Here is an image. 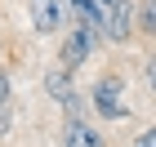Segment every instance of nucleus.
<instances>
[{
    "instance_id": "1a4fd4ad",
    "label": "nucleus",
    "mask_w": 156,
    "mask_h": 147,
    "mask_svg": "<svg viewBox=\"0 0 156 147\" xmlns=\"http://www.w3.org/2000/svg\"><path fill=\"white\" fill-rule=\"evenodd\" d=\"M134 147H156V125H152V129H143V134L134 138Z\"/></svg>"
},
{
    "instance_id": "f257e3e1",
    "label": "nucleus",
    "mask_w": 156,
    "mask_h": 147,
    "mask_svg": "<svg viewBox=\"0 0 156 147\" xmlns=\"http://www.w3.org/2000/svg\"><path fill=\"white\" fill-rule=\"evenodd\" d=\"M89 103H94V111L103 116V121H125V80L120 76H103L94 85V94H89Z\"/></svg>"
},
{
    "instance_id": "f8f14e48",
    "label": "nucleus",
    "mask_w": 156,
    "mask_h": 147,
    "mask_svg": "<svg viewBox=\"0 0 156 147\" xmlns=\"http://www.w3.org/2000/svg\"><path fill=\"white\" fill-rule=\"evenodd\" d=\"M147 85H152V89H156V58H152V62H147Z\"/></svg>"
},
{
    "instance_id": "7ed1b4c3",
    "label": "nucleus",
    "mask_w": 156,
    "mask_h": 147,
    "mask_svg": "<svg viewBox=\"0 0 156 147\" xmlns=\"http://www.w3.org/2000/svg\"><path fill=\"white\" fill-rule=\"evenodd\" d=\"M98 5H103V36L125 45L134 36V5L129 0H98Z\"/></svg>"
},
{
    "instance_id": "9d476101",
    "label": "nucleus",
    "mask_w": 156,
    "mask_h": 147,
    "mask_svg": "<svg viewBox=\"0 0 156 147\" xmlns=\"http://www.w3.org/2000/svg\"><path fill=\"white\" fill-rule=\"evenodd\" d=\"M9 134V107H0V138Z\"/></svg>"
},
{
    "instance_id": "9b49d317",
    "label": "nucleus",
    "mask_w": 156,
    "mask_h": 147,
    "mask_svg": "<svg viewBox=\"0 0 156 147\" xmlns=\"http://www.w3.org/2000/svg\"><path fill=\"white\" fill-rule=\"evenodd\" d=\"M9 103V80H5V72H0V107Z\"/></svg>"
},
{
    "instance_id": "0eeeda50",
    "label": "nucleus",
    "mask_w": 156,
    "mask_h": 147,
    "mask_svg": "<svg viewBox=\"0 0 156 147\" xmlns=\"http://www.w3.org/2000/svg\"><path fill=\"white\" fill-rule=\"evenodd\" d=\"M67 5L80 13V23H89V27L103 31V5H98V0H67Z\"/></svg>"
},
{
    "instance_id": "6e6552de",
    "label": "nucleus",
    "mask_w": 156,
    "mask_h": 147,
    "mask_svg": "<svg viewBox=\"0 0 156 147\" xmlns=\"http://www.w3.org/2000/svg\"><path fill=\"white\" fill-rule=\"evenodd\" d=\"M138 31L156 36V0H147V5H143V13H138Z\"/></svg>"
},
{
    "instance_id": "f03ea898",
    "label": "nucleus",
    "mask_w": 156,
    "mask_h": 147,
    "mask_svg": "<svg viewBox=\"0 0 156 147\" xmlns=\"http://www.w3.org/2000/svg\"><path fill=\"white\" fill-rule=\"evenodd\" d=\"M94 49H98V27H89V23L72 27V31H67V40H62V67H67V72L85 67Z\"/></svg>"
},
{
    "instance_id": "423d86ee",
    "label": "nucleus",
    "mask_w": 156,
    "mask_h": 147,
    "mask_svg": "<svg viewBox=\"0 0 156 147\" xmlns=\"http://www.w3.org/2000/svg\"><path fill=\"white\" fill-rule=\"evenodd\" d=\"M67 76H72L67 67H58V72H49V76H45V89H49L54 98H58V103H62L67 111H72V116H80V94L72 89V80H67Z\"/></svg>"
},
{
    "instance_id": "39448f33",
    "label": "nucleus",
    "mask_w": 156,
    "mask_h": 147,
    "mask_svg": "<svg viewBox=\"0 0 156 147\" xmlns=\"http://www.w3.org/2000/svg\"><path fill=\"white\" fill-rule=\"evenodd\" d=\"M62 147H107V138H103L98 125L85 121V116H72V121L62 125Z\"/></svg>"
},
{
    "instance_id": "20e7f679",
    "label": "nucleus",
    "mask_w": 156,
    "mask_h": 147,
    "mask_svg": "<svg viewBox=\"0 0 156 147\" xmlns=\"http://www.w3.org/2000/svg\"><path fill=\"white\" fill-rule=\"evenodd\" d=\"M27 9H31V27H36L40 36H54V31H62L67 0H27Z\"/></svg>"
}]
</instances>
